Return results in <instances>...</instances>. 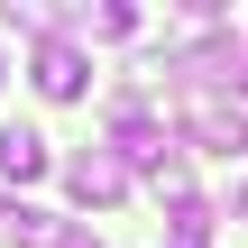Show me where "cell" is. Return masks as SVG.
<instances>
[{"mask_svg":"<svg viewBox=\"0 0 248 248\" xmlns=\"http://www.w3.org/2000/svg\"><path fill=\"white\" fill-rule=\"evenodd\" d=\"M175 138H184V147H202V156H239V147H248V120H239V101H230V92H184Z\"/></svg>","mask_w":248,"mask_h":248,"instance_id":"6da1fadb","label":"cell"},{"mask_svg":"<svg viewBox=\"0 0 248 248\" xmlns=\"http://www.w3.org/2000/svg\"><path fill=\"white\" fill-rule=\"evenodd\" d=\"M28 74H37V92H46V101H83V92H92V64H83V46H74L64 28L28 46Z\"/></svg>","mask_w":248,"mask_h":248,"instance_id":"7a4b0ae2","label":"cell"},{"mask_svg":"<svg viewBox=\"0 0 248 248\" xmlns=\"http://www.w3.org/2000/svg\"><path fill=\"white\" fill-rule=\"evenodd\" d=\"M64 184H74V202H92V212L129 202V166H120L110 147H74V156H64Z\"/></svg>","mask_w":248,"mask_h":248,"instance_id":"3957f363","label":"cell"},{"mask_svg":"<svg viewBox=\"0 0 248 248\" xmlns=\"http://www.w3.org/2000/svg\"><path fill=\"white\" fill-rule=\"evenodd\" d=\"M46 166H55V147H46L37 129H18V120H9V129H0V184L18 193V184H37Z\"/></svg>","mask_w":248,"mask_h":248,"instance_id":"277c9868","label":"cell"},{"mask_svg":"<svg viewBox=\"0 0 248 248\" xmlns=\"http://www.w3.org/2000/svg\"><path fill=\"white\" fill-rule=\"evenodd\" d=\"M55 28H83V37H138V9H129V0H101V9H55Z\"/></svg>","mask_w":248,"mask_h":248,"instance_id":"5b68a950","label":"cell"},{"mask_svg":"<svg viewBox=\"0 0 248 248\" xmlns=\"http://www.w3.org/2000/svg\"><path fill=\"white\" fill-rule=\"evenodd\" d=\"M166 248H212V202H184L166 221Z\"/></svg>","mask_w":248,"mask_h":248,"instance_id":"8992f818","label":"cell"},{"mask_svg":"<svg viewBox=\"0 0 248 248\" xmlns=\"http://www.w3.org/2000/svg\"><path fill=\"white\" fill-rule=\"evenodd\" d=\"M55 248H101V239H92L83 221H64V230H55Z\"/></svg>","mask_w":248,"mask_h":248,"instance_id":"52a82bcc","label":"cell"},{"mask_svg":"<svg viewBox=\"0 0 248 248\" xmlns=\"http://www.w3.org/2000/svg\"><path fill=\"white\" fill-rule=\"evenodd\" d=\"M9 221H18V193H0V239H9Z\"/></svg>","mask_w":248,"mask_h":248,"instance_id":"ba28073f","label":"cell"},{"mask_svg":"<svg viewBox=\"0 0 248 248\" xmlns=\"http://www.w3.org/2000/svg\"><path fill=\"white\" fill-rule=\"evenodd\" d=\"M239 221H248V175H239Z\"/></svg>","mask_w":248,"mask_h":248,"instance_id":"9c48e42d","label":"cell"}]
</instances>
